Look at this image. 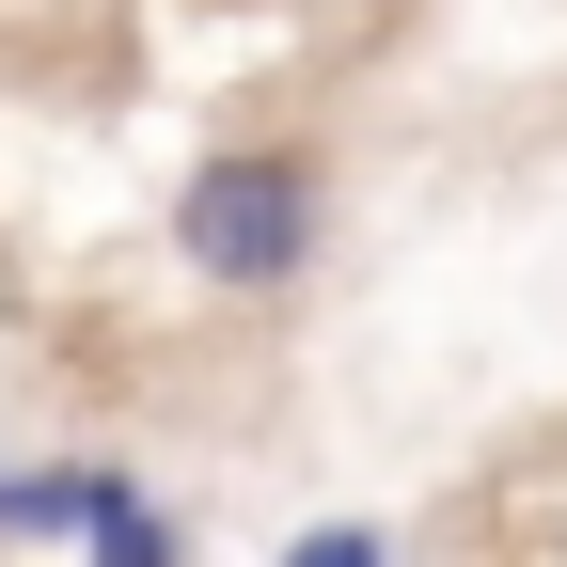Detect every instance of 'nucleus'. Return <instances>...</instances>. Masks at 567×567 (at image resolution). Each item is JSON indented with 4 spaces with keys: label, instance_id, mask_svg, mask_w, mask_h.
Returning <instances> with one entry per match:
<instances>
[{
    "label": "nucleus",
    "instance_id": "nucleus-4",
    "mask_svg": "<svg viewBox=\"0 0 567 567\" xmlns=\"http://www.w3.org/2000/svg\"><path fill=\"white\" fill-rule=\"evenodd\" d=\"M284 567H394V536H379V520H316Z\"/></svg>",
    "mask_w": 567,
    "mask_h": 567
},
{
    "label": "nucleus",
    "instance_id": "nucleus-3",
    "mask_svg": "<svg viewBox=\"0 0 567 567\" xmlns=\"http://www.w3.org/2000/svg\"><path fill=\"white\" fill-rule=\"evenodd\" d=\"M95 473H111V457H63V473H17V505H0V536H17V551H80V536H95Z\"/></svg>",
    "mask_w": 567,
    "mask_h": 567
},
{
    "label": "nucleus",
    "instance_id": "nucleus-1",
    "mask_svg": "<svg viewBox=\"0 0 567 567\" xmlns=\"http://www.w3.org/2000/svg\"><path fill=\"white\" fill-rule=\"evenodd\" d=\"M316 237H331V189H316V158H284V142H237V158H205L174 189V252H189V284H221V300H284V284L316 268Z\"/></svg>",
    "mask_w": 567,
    "mask_h": 567
},
{
    "label": "nucleus",
    "instance_id": "nucleus-2",
    "mask_svg": "<svg viewBox=\"0 0 567 567\" xmlns=\"http://www.w3.org/2000/svg\"><path fill=\"white\" fill-rule=\"evenodd\" d=\"M80 567H189V536L142 505V473H126V457L95 473V536H80Z\"/></svg>",
    "mask_w": 567,
    "mask_h": 567
}]
</instances>
